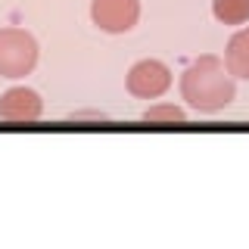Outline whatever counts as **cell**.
Instances as JSON below:
<instances>
[{
	"instance_id": "cell-3",
	"label": "cell",
	"mask_w": 249,
	"mask_h": 249,
	"mask_svg": "<svg viewBox=\"0 0 249 249\" xmlns=\"http://www.w3.org/2000/svg\"><path fill=\"white\" fill-rule=\"evenodd\" d=\"M90 19L97 28L109 31V35H124L140 19V0H93Z\"/></svg>"
},
{
	"instance_id": "cell-5",
	"label": "cell",
	"mask_w": 249,
	"mask_h": 249,
	"mask_svg": "<svg viewBox=\"0 0 249 249\" xmlns=\"http://www.w3.org/2000/svg\"><path fill=\"white\" fill-rule=\"evenodd\" d=\"M44 103L31 88H10L0 97V119L6 122H35L41 119Z\"/></svg>"
},
{
	"instance_id": "cell-2",
	"label": "cell",
	"mask_w": 249,
	"mask_h": 249,
	"mask_svg": "<svg viewBox=\"0 0 249 249\" xmlns=\"http://www.w3.org/2000/svg\"><path fill=\"white\" fill-rule=\"evenodd\" d=\"M37 66V41L22 28H0V78H22Z\"/></svg>"
},
{
	"instance_id": "cell-6",
	"label": "cell",
	"mask_w": 249,
	"mask_h": 249,
	"mask_svg": "<svg viewBox=\"0 0 249 249\" xmlns=\"http://www.w3.org/2000/svg\"><path fill=\"white\" fill-rule=\"evenodd\" d=\"M224 66H228V72L233 78H249V28H240L228 41Z\"/></svg>"
},
{
	"instance_id": "cell-1",
	"label": "cell",
	"mask_w": 249,
	"mask_h": 249,
	"mask_svg": "<svg viewBox=\"0 0 249 249\" xmlns=\"http://www.w3.org/2000/svg\"><path fill=\"white\" fill-rule=\"evenodd\" d=\"M181 93L196 112H221L233 103V75L228 72L224 59L199 56L181 75Z\"/></svg>"
},
{
	"instance_id": "cell-9",
	"label": "cell",
	"mask_w": 249,
	"mask_h": 249,
	"mask_svg": "<svg viewBox=\"0 0 249 249\" xmlns=\"http://www.w3.org/2000/svg\"><path fill=\"white\" fill-rule=\"evenodd\" d=\"M72 119L75 122H81V119H106V112H75Z\"/></svg>"
},
{
	"instance_id": "cell-8",
	"label": "cell",
	"mask_w": 249,
	"mask_h": 249,
	"mask_svg": "<svg viewBox=\"0 0 249 249\" xmlns=\"http://www.w3.org/2000/svg\"><path fill=\"white\" fill-rule=\"evenodd\" d=\"M187 112L181 106H171V103H159V106H150L143 112V122H184Z\"/></svg>"
},
{
	"instance_id": "cell-7",
	"label": "cell",
	"mask_w": 249,
	"mask_h": 249,
	"mask_svg": "<svg viewBox=\"0 0 249 249\" xmlns=\"http://www.w3.org/2000/svg\"><path fill=\"white\" fill-rule=\"evenodd\" d=\"M212 13L224 25H243L249 19V0H212Z\"/></svg>"
},
{
	"instance_id": "cell-4",
	"label": "cell",
	"mask_w": 249,
	"mask_h": 249,
	"mask_svg": "<svg viewBox=\"0 0 249 249\" xmlns=\"http://www.w3.org/2000/svg\"><path fill=\"white\" fill-rule=\"evenodd\" d=\"M171 88V72L159 59H140L128 72V90L140 100H156Z\"/></svg>"
}]
</instances>
